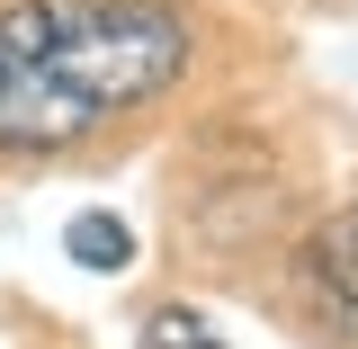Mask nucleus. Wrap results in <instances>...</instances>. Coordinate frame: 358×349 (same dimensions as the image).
Listing matches in <instances>:
<instances>
[{
    "label": "nucleus",
    "mask_w": 358,
    "mask_h": 349,
    "mask_svg": "<svg viewBox=\"0 0 358 349\" xmlns=\"http://www.w3.org/2000/svg\"><path fill=\"white\" fill-rule=\"evenodd\" d=\"M188 72L171 0H18L0 9V152H63Z\"/></svg>",
    "instance_id": "1"
},
{
    "label": "nucleus",
    "mask_w": 358,
    "mask_h": 349,
    "mask_svg": "<svg viewBox=\"0 0 358 349\" xmlns=\"http://www.w3.org/2000/svg\"><path fill=\"white\" fill-rule=\"evenodd\" d=\"M305 269H313V287H322V305L358 332V206H341V215L305 242Z\"/></svg>",
    "instance_id": "2"
},
{
    "label": "nucleus",
    "mask_w": 358,
    "mask_h": 349,
    "mask_svg": "<svg viewBox=\"0 0 358 349\" xmlns=\"http://www.w3.org/2000/svg\"><path fill=\"white\" fill-rule=\"evenodd\" d=\"M63 242H72V260H81V269H126V260H134V233H126L117 215H72Z\"/></svg>",
    "instance_id": "3"
},
{
    "label": "nucleus",
    "mask_w": 358,
    "mask_h": 349,
    "mask_svg": "<svg viewBox=\"0 0 358 349\" xmlns=\"http://www.w3.org/2000/svg\"><path fill=\"white\" fill-rule=\"evenodd\" d=\"M143 349H224V341H215L188 305H171V313H152V322H143Z\"/></svg>",
    "instance_id": "4"
}]
</instances>
